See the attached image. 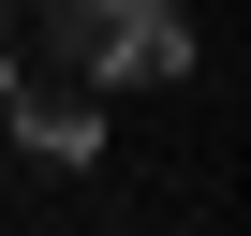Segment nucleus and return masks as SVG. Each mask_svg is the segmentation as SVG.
I'll return each instance as SVG.
<instances>
[{"label":"nucleus","instance_id":"4","mask_svg":"<svg viewBox=\"0 0 251 236\" xmlns=\"http://www.w3.org/2000/svg\"><path fill=\"white\" fill-rule=\"evenodd\" d=\"M0 89H15V59H0Z\"/></svg>","mask_w":251,"mask_h":236},{"label":"nucleus","instance_id":"2","mask_svg":"<svg viewBox=\"0 0 251 236\" xmlns=\"http://www.w3.org/2000/svg\"><path fill=\"white\" fill-rule=\"evenodd\" d=\"M0 118H15L30 163H89V148H103V118H89V103H45V89H0Z\"/></svg>","mask_w":251,"mask_h":236},{"label":"nucleus","instance_id":"1","mask_svg":"<svg viewBox=\"0 0 251 236\" xmlns=\"http://www.w3.org/2000/svg\"><path fill=\"white\" fill-rule=\"evenodd\" d=\"M30 15H45V45H59L74 74H103V89H177V74H192L177 0H30Z\"/></svg>","mask_w":251,"mask_h":236},{"label":"nucleus","instance_id":"3","mask_svg":"<svg viewBox=\"0 0 251 236\" xmlns=\"http://www.w3.org/2000/svg\"><path fill=\"white\" fill-rule=\"evenodd\" d=\"M0 15H30V0H0Z\"/></svg>","mask_w":251,"mask_h":236}]
</instances>
